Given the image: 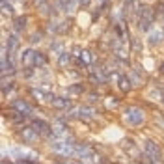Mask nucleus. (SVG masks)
Instances as JSON below:
<instances>
[{"instance_id":"obj_19","label":"nucleus","mask_w":164,"mask_h":164,"mask_svg":"<svg viewBox=\"0 0 164 164\" xmlns=\"http://www.w3.org/2000/svg\"><path fill=\"white\" fill-rule=\"evenodd\" d=\"M2 10H4V13H13V10L10 6V0H2Z\"/></svg>"},{"instance_id":"obj_7","label":"nucleus","mask_w":164,"mask_h":164,"mask_svg":"<svg viewBox=\"0 0 164 164\" xmlns=\"http://www.w3.org/2000/svg\"><path fill=\"white\" fill-rule=\"evenodd\" d=\"M11 106H13L15 110H19L22 116H30V114H32V106H30L26 101H22V99H17V101H13V103H11Z\"/></svg>"},{"instance_id":"obj_18","label":"nucleus","mask_w":164,"mask_h":164,"mask_svg":"<svg viewBox=\"0 0 164 164\" xmlns=\"http://www.w3.org/2000/svg\"><path fill=\"white\" fill-rule=\"evenodd\" d=\"M13 25H15V30H22V28H25V25H26V17H19V19H15Z\"/></svg>"},{"instance_id":"obj_6","label":"nucleus","mask_w":164,"mask_h":164,"mask_svg":"<svg viewBox=\"0 0 164 164\" xmlns=\"http://www.w3.org/2000/svg\"><path fill=\"white\" fill-rule=\"evenodd\" d=\"M30 127L37 132V134H45V136H49V134H52V131H51V127L47 125L45 121H41V120H32L30 121Z\"/></svg>"},{"instance_id":"obj_8","label":"nucleus","mask_w":164,"mask_h":164,"mask_svg":"<svg viewBox=\"0 0 164 164\" xmlns=\"http://www.w3.org/2000/svg\"><path fill=\"white\" fill-rule=\"evenodd\" d=\"M36 58H37V52H34V51H25V54H22V63H25L26 67L30 65H36Z\"/></svg>"},{"instance_id":"obj_24","label":"nucleus","mask_w":164,"mask_h":164,"mask_svg":"<svg viewBox=\"0 0 164 164\" xmlns=\"http://www.w3.org/2000/svg\"><path fill=\"white\" fill-rule=\"evenodd\" d=\"M11 2H15V0H11Z\"/></svg>"},{"instance_id":"obj_21","label":"nucleus","mask_w":164,"mask_h":164,"mask_svg":"<svg viewBox=\"0 0 164 164\" xmlns=\"http://www.w3.org/2000/svg\"><path fill=\"white\" fill-rule=\"evenodd\" d=\"M80 4H82V6H88V4H90V0H80Z\"/></svg>"},{"instance_id":"obj_1","label":"nucleus","mask_w":164,"mask_h":164,"mask_svg":"<svg viewBox=\"0 0 164 164\" xmlns=\"http://www.w3.org/2000/svg\"><path fill=\"white\" fill-rule=\"evenodd\" d=\"M144 147H146V153H147V160L149 162H162V151L158 149V146L153 142V140H147Z\"/></svg>"},{"instance_id":"obj_12","label":"nucleus","mask_w":164,"mask_h":164,"mask_svg":"<svg viewBox=\"0 0 164 164\" xmlns=\"http://www.w3.org/2000/svg\"><path fill=\"white\" fill-rule=\"evenodd\" d=\"M52 105H54L56 108H69V106H71V101H69V99H63V97H54V99H52Z\"/></svg>"},{"instance_id":"obj_20","label":"nucleus","mask_w":164,"mask_h":164,"mask_svg":"<svg viewBox=\"0 0 164 164\" xmlns=\"http://www.w3.org/2000/svg\"><path fill=\"white\" fill-rule=\"evenodd\" d=\"M160 37H162V32H157V34H153V36H151V43H157Z\"/></svg>"},{"instance_id":"obj_3","label":"nucleus","mask_w":164,"mask_h":164,"mask_svg":"<svg viewBox=\"0 0 164 164\" xmlns=\"http://www.w3.org/2000/svg\"><path fill=\"white\" fill-rule=\"evenodd\" d=\"M75 149H77V155H78L82 160H88V162L97 160V155L93 153V149H91V147H88V146H84V144H77V146H75Z\"/></svg>"},{"instance_id":"obj_11","label":"nucleus","mask_w":164,"mask_h":164,"mask_svg":"<svg viewBox=\"0 0 164 164\" xmlns=\"http://www.w3.org/2000/svg\"><path fill=\"white\" fill-rule=\"evenodd\" d=\"M17 47H19L17 36H11V37L8 39V54H10V60H13V52L17 51Z\"/></svg>"},{"instance_id":"obj_16","label":"nucleus","mask_w":164,"mask_h":164,"mask_svg":"<svg viewBox=\"0 0 164 164\" xmlns=\"http://www.w3.org/2000/svg\"><path fill=\"white\" fill-rule=\"evenodd\" d=\"M60 4H62V8L65 11H71L75 8V4H77V0H60Z\"/></svg>"},{"instance_id":"obj_5","label":"nucleus","mask_w":164,"mask_h":164,"mask_svg":"<svg viewBox=\"0 0 164 164\" xmlns=\"http://www.w3.org/2000/svg\"><path fill=\"white\" fill-rule=\"evenodd\" d=\"M52 149H54L56 153H60V155H65V157H71L73 153H77V149H75L73 144H65V142H56V144H52Z\"/></svg>"},{"instance_id":"obj_22","label":"nucleus","mask_w":164,"mask_h":164,"mask_svg":"<svg viewBox=\"0 0 164 164\" xmlns=\"http://www.w3.org/2000/svg\"><path fill=\"white\" fill-rule=\"evenodd\" d=\"M160 69H162V71H164V63H162V67H160Z\"/></svg>"},{"instance_id":"obj_10","label":"nucleus","mask_w":164,"mask_h":164,"mask_svg":"<svg viewBox=\"0 0 164 164\" xmlns=\"http://www.w3.org/2000/svg\"><path fill=\"white\" fill-rule=\"evenodd\" d=\"M32 95L37 97V101H49V99L52 101V99H54L52 93H49V91H41V90H36V88L32 90Z\"/></svg>"},{"instance_id":"obj_14","label":"nucleus","mask_w":164,"mask_h":164,"mask_svg":"<svg viewBox=\"0 0 164 164\" xmlns=\"http://www.w3.org/2000/svg\"><path fill=\"white\" fill-rule=\"evenodd\" d=\"M80 60H82V63H84V65H91L93 56H91V52H90V51H84V52L80 54Z\"/></svg>"},{"instance_id":"obj_23","label":"nucleus","mask_w":164,"mask_h":164,"mask_svg":"<svg viewBox=\"0 0 164 164\" xmlns=\"http://www.w3.org/2000/svg\"><path fill=\"white\" fill-rule=\"evenodd\" d=\"M101 2H105V0H101Z\"/></svg>"},{"instance_id":"obj_17","label":"nucleus","mask_w":164,"mask_h":164,"mask_svg":"<svg viewBox=\"0 0 164 164\" xmlns=\"http://www.w3.org/2000/svg\"><path fill=\"white\" fill-rule=\"evenodd\" d=\"M78 112H80V114H78V118H80V120H84V121H88V120L91 118V110H90V108H78Z\"/></svg>"},{"instance_id":"obj_15","label":"nucleus","mask_w":164,"mask_h":164,"mask_svg":"<svg viewBox=\"0 0 164 164\" xmlns=\"http://www.w3.org/2000/svg\"><path fill=\"white\" fill-rule=\"evenodd\" d=\"M120 88H121L123 91H129V90H131V82H129V78H127L125 75H120Z\"/></svg>"},{"instance_id":"obj_13","label":"nucleus","mask_w":164,"mask_h":164,"mask_svg":"<svg viewBox=\"0 0 164 164\" xmlns=\"http://www.w3.org/2000/svg\"><path fill=\"white\" fill-rule=\"evenodd\" d=\"M36 131L30 127V129H25V131H22V138H25L26 140V142H34V140H36Z\"/></svg>"},{"instance_id":"obj_9","label":"nucleus","mask_w":164,"mask_h":164,"mask_svg":"<svg viewBox=\"0 0 164 164\" xmlns=\"http://www.w3.org/2000/svg\"><path fill=\"white\" fill-rule=\"evenodd\" d=\"M91 80H95V82H106L108 80V77H106V73L103 71V69H91Z\"/></svg>"},{"instance_id":"obj_4","label":"nucleus","mask_w":164,"mask_h":164,"mask_svg":"<svg viewBox=\"0 0 164 164\" xmlns=\"http://www.w3.org/2000/svg\"><path fill=\"white\" fill-rule=\"evenodd\" d=\"M127 121H129L131 125H140V123H144V112L140 110V108H136V106L129 108V110H127Z\"/></svg>"},{"instance_id":"obj_2","label":"nucleus","mask_w":164,"mask_h":164,"mask_svg":"<svg viewBox=\"0 0 164 164\" xmlns=\"http://www.w3.org/2000/svg\"><path fill=\"white\" fill-rule=\"evenodd\" d=\"M153 19H155L153 10L151 8H142V11H140V28L144 32H147L153 25Z\"/></svg>"}]
</instances>
